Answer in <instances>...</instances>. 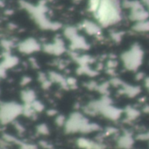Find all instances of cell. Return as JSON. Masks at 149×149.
<instances>
[{
	"label": "cell",
	"mask_w": 149,
	"mask_h": 149,
	"mask_svg": "<svg viewBox=\"0 0 149 149\" xmlns=\"http://www.w3.org/2000/svg\"><path fill=\"white\" fill-rule=\"evenodd\" d=\"M142 58V52L139 48H133L130 52H126L123 58L124 62L129 69H135L140 64Z\"/></svg>",
	"instance_id": "2"
},
{
	"label": "cell",
	"mask_w": 149,
	"mask_h": 149,
	"mask_svg": "<svg viewBox=\"0 0 149 149\" xmlns=\"http://www.w3.org/2000/svg\"><path fill=\"white\" fill-rule=\"evenodd\" d=\"M95 11L98 20L105 24L114 23L119 18V11L112 0H100Z\"/></svg>",
	"instance_id": "1"
},
{
	"label": "cell",
	"mask_w": 149,
	"mask_h": 149,
	"mask_svg": "<svg viewBox=\"0 0 149 149\" xmlns=\"http://www.w3.org/2000/svg\"><path fill=\"white\" fill-rule=\"evenodd\" d=\"M132 143H133V141L131 138L129 137H123L120 141H119V146L121 148H129L131 146H132Z\"/></svg>",
	"instance_id": "3"
}]
</instances>
